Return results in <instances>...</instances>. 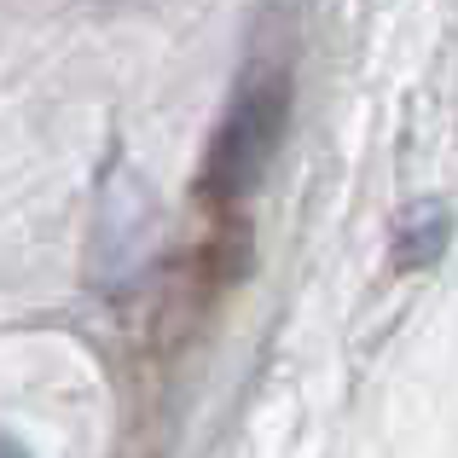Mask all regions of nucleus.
<instances>
[{"label": "nucleus", "instance_id": "1", "mask_svg": "<svg viewBox=\"0 0 458 458\" xmlns=\"http://www.w3.org/2000/svg\"><path fill=\"white\" fill-rule=\"evenodd\" d=\"M284 128H291V76H284L279 64L244 70L226 116L215 123L198 191L215 209H238L244 198H256V186L267 180L273 157L284 146Z\"/></svg>", "mask_w": 458, "mask_h": 458}, {"label": "nucleus", "instance_id": "3", "mask_svg": "<svg viewBox=\"0 0 458 458\" xmlns=\"http://www.w3.org/2000/svg\"><path fill=\"white\" fill-rule=\"evenodd\" d=\"M0 458H30V453H23V447H18V441H12V436H6V429H0Z\"/></svg>", "mask_w": 458, "mask_h": 458}, {"label": "nucleus", "instance_id": "2", "mask_svg": "<svg viewBox=\"0 0 458 458\" xmlns=\"http://www.w3.org/2000/svg\"><path fill=\"white\" fill-rule=\"evenodd\" d=\"M441 250H447V215H441V209H418L412 221L401 226L394 261H401V267H429Z\"/></svg>", "mask_w": 458, "mask_h": 458}]
</instances>
